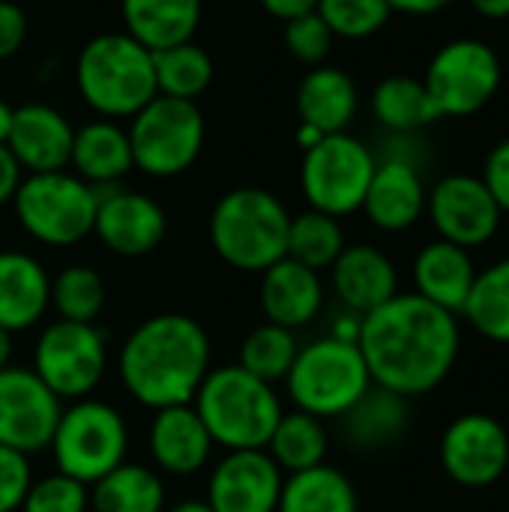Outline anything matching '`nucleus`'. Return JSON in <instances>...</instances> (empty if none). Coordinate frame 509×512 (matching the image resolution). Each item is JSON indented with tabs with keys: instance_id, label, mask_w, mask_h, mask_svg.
I'll list each match as a JSON object with an SVG mask.
<instances>
[{
	"instance_id": "1",
	"label": "nucleus",
	"mask_w": 509,
	"mask_h": 512,
	"mask_svg": "<svg viewBox=\"0 0 509 512\" xmlns=\"http://www.w3.org/2000/svg\"><path fill=\"white\" fill-rule=\"evenodd\" d=\"M357 348L375 387L402 399L432 393L459 360V318L420 294H396L363 315Z\"/></svg>"
},
{
	"instance_id": "2",
	"label": "nucleus",
	"mask_w": 509,
	"mask_h": 512,
	"mask_svg": "<svg viewBox=\"0 0 509 512\" xmlns=\"http://www.w3.org/2000/svg\"><path fill=\"white\" fill-rule=\"evenodd\" d=\"M207 330L180 312H165L141 321L123 342L117 372L126 393L150 408L192 405L210 366Z\"/></svg>"
},
{
	"instance_id": "3",
	"label": "nucleus",
	"mask_w": 509,
	"mask_h": 512,
	"mask_svg": "<svg viewBox=\"0 0 509 512\" xmlns=\"http://www.w3.org/2000/svg\"><path fill=\"white\" fill-rule=\"evenodd\" d=\"M192 408L207 426L213 444L225 453L264 450L285 411L273 384L255 378L240 363L210 369L192 399Z\"/></svg>"
},
{
	"instance_id": "4",
	"label": "nucleus",
	"mask_w": 509,
	"mask_h": 512,
	"mask_svg": "<svg viewBox=\"0 0 509 512\" xmlns=\"http://www.w3.org/2000/svg\"><path fill=\"white\" fill-rule=\"evenodd\" d=\"M291 213L258 186L225 192L210 213V246L234 270L264 273L288 255Z\"/></svg>"
},
{
	"instance_id": "5",
	"label": "nucleus",
	"mask_w": 509,
	"mask_h": 512,
	"mask_svg": "<svg viewBox=\"0 0 509 512\" xmlns=\"http://www.w3.org/2000/svg\"><path fill=\"white\" fill-rule=\"evenodd\" d=\"M75 81L84 102L102 117H135L156 99L153 51L129 33L93 36L75 63Z\"/></svg>"
},
{
	"instance_id": "6",
	"label": "nucleus",
	"mask_w": 509,
	"mask_h": 512,
	"mask_svg": "<svg viewBox=\"0 0 509 512\" xmlns=\"http://www.w3.org/2000/svg\"><path fill=\"white\" fill-rule=\"evenodd\" d=\"M288 396L297 411L318 420H339L372 387V375L357 342L321 336L303 345L285 375Z\"/></svg>"
},
{
	"instance_id": "7",
	"label": "nucleus",
	"mask_w": 509,
	"mask_h": 512,
	"mask_svg": "<svg viewBox=\"0 0 509 512\" xmlns=\"http://www.w3.org/2000/svg\"><path fill=\"white\" fill-rule=\"evenodd\" d=\"M48 450L60 474L93 486L126 462L129 429L114 405L87 396L60 411Z\"/></svg>"
},
{
	"instance_id": "8",
	"label": "nucleus",
	"mask_w": 509,
	"mask_h": 512,
	"mask_svg": "<svg viewBox=\"0 0 509 512\" xmlns=\"http://www.w3.org/2000/svg\"><path fill=\"white\" fill-rule=\"evenodd\" d=\"M18 225L45 246H75L93 234L99 192L75 174H27L12 195Z\"/></svg>"
},
{
	"instance_id": "9",
	"label": "nucleus",
	"mask_w": 509,
	"mask_h": 512,
	"mask_svg": "<svg viewBox=\"0 0 509 512\" xmlns=\"http://www.w3.org/2000/svg\"><path fill=\"white\" fill-rule=\"evenodd\" d=\"M126 135L135 168L150 177H177L204 147V117L195 102L156 96L132 117Z\"/></svg>"
},
{
	"instance_id": "10",
	"label": "nucleus",
	"mask_w": 509,
	"mask_h": 512,
	"mask_svg": "<svg viewBox=\"0 0 509 512\" xmlns=\"http://www.w3.org/2000/svg\"><path fill=\"white\" fill-rule=\"evenodd\" d=\"M375 165V153L360 138L348 132L324 135L315 147L303 150L300 189L309 201V210L336 219L363 210Z\"/></svg>"
},
{
	"instance_id": "11",
	"label": "nucleus",
	"mask_w": 509,
	"mask_h": 512,
	"mask_svg": "<svg viewBox=\"0 0 509 512\" xmlns=\"http://www.w3.org/2000/svg\"><path fill=\"white\" fill-rule=\"evenodd\" d=\"M105 369L108 348L105 333L96 324L57 318L36 339L33 372L60 402L87 399L102 384Z\"/></svg>"
},
{
	"instance_id": "12",
	"label": "nucleus",
	"mask_w": 509,
	"mask_h": 512,
	"mask_svg": "<svg viewBox=\"0 0 509 512\" xmlns=\"http://www.w3.org/2000/svg\"><path fill=\"white\" fill-rule=\"evenodd\" d=\"M441 117H468L486 108L501 87V57L483 39H453L423 78Z\"/></svg>"
},
{
	"instance_id": "13",
	"label": "nucleus",
	"mask_w": 509,
	"mask_h": 512,
	"mask_svg": "<svg viewBox=\"0 0 509 512\" xmlns=\"http://www.w3.org/2000/svg\"><path fill=\"white\" fill-rule=\"evenodd\" d=\"M426 213L441 240L456 243L462 249L486 246L501 228V207L480 177L450 174L441 177L426 198Z\"/></svg>"
},
{
	"instance_id": "14",
	"label": "nucleus",
	"mask_w": 509,
	"mask_h": 512,
	"mask_svg": "<svg viewBox=\"0 0 509 512\" xmlns=\"http://www.w3.org/2000/svg\"><path fill=\"white\" fill-rule=\"evenodd\" d=\"M60 411V399L33 369L6 366L0 372V447L24 456L48 450Z\"/></svg>"
},
{
	"instance_id": "15",
	"label": "nucleus",
	"mask_w": 509,
	"mask_h": 512,
	"mask_svg": "<svg viewBox=\"0 0 509 512\" xmlns=\"http://www.w3.org/2000/svg\"><path fill=\"white\" fill-rule=\"evenodd\" d=\"M441 465L465 489H486L509 465L507 429L492 414H462L441 435Z\"/></svg>"
},
{
	"instance_id": "16",
	"label": "nucleus",
	"mask_w": 509,
	"mask_h": 512,
	"mask_svg": "<svg viewBox=\"0 0 509 512\" xmlns=\"http://www.w3.org/2000/svg\"><path fill=\"white\" fill-rule=\"evenodd\" d=\"M285 474L267 450H228L210 471L207 507L213 512H276Z\"/></svg>"
},
{
	"instance_id": "17",
	"label": "nucleus",
	"mask_w": 509,
	"mask_h": 512,
	"mask_svg": "<svg viewBox=\"0 0 509 512\" xmlns=\"http://www.w3.org/2000/svg\"><path fill=\"white\" fill-rule=\"evenodd\" d=\"M96 192L99 207L93 234L105 243V249L123 258H141L162 246L168 234V216L150 195L117 186H105Z\"/></svg>"
},
{
	"instance_id": "18",
	"label": "nucleus",
	"mask_w": 509,
	"mask_h": 512,
	"mask_svg": "<svg viewBox=\"0 0 509 512\" xmlns=\"http://www.w3.org/2000/svg\"><path fill=\"white\" fill-rule=\"evenodd\" d=\"M426 198L429 189L417 162L411 156L396 153L375 165L363 198V213L378 231L399 234L420 222V216L426 213Z\"/></svg>"
},
{
	"instance_id": "19",
	"label": "nucleus",
	"mask_w": 509,
	"mask_h": 512,
	"mask_svg": "<svg viewBox=\"0 0 509 512\" xmlns=\"http://www.w3.org/2000/svg\"><path fill=\"white\" fill-rule=\"evenodd\" d=\"M72 138L75 129L57 108L30 102L15 108L6 147L21 165V171L48 174V171H66L72 156Z\"/></svg>"
},
{
	"instance_id": "20",
	"label": "nucleus",
	"mask_w": 509,
	"mask_h": 512,
	"mask_svg": "<svg viewBox=\"0 0 509 512\" xmlns=\"http://www.w3.org/2000/svg\"><path fill=\"white\" fill-rule=\"evenodd\" d=\"M150 459L162 474L171 477H192L198 474L213 456V438L192 405H174L153 411L147 429Z\"/></svg>"
},
{
	"instance_id": "21",
	"label": "nucleus",
	"mask_w": 509,
	"mask_h": 512,
	"mask_svg": "<svg viewBox=\"0 0 509 512\" xmlns=\"http://www.w3.org/2000/svg\"><path fill=\"white\" fill-rule=\"evenodd\" d=\"M330 279L339 303L360 318L399 294L396 264L369 243L345 246L330 267Z\"/></svg>"
},
{
	"instance_id": "22",
	"label": "nucleus",
	"mask_w": 509,
	"mask_h": 512,
	"mask_svg": "<svg viewBox=\"0 0 509 512\" xmlns=\"http://www.w3.org/2000/svg\"><path fill=\"white\" fill-rule=\"evenodd\" d=\"M258 300L270 324H279L285 330H300L309 321H315L324 306L321 273L285 255L282 261H276L261 273Z\"/></svg>"
},
{
	"instance_id": "23",
	"label": "nucleus",
	"mask_w": 509,
	"mask_h": 512,
	"mask_svg": "<svg viewBox=\"0 0 509 512\" xmlns=\"http://www.w3.org/2000/svg\"><path fill=\"white\" fill-rule=\"evenodd\" d=\"M411 273H414V288H417L414 294H420L423 300L453 315H462L468 294L474 288V279H477V264L468 249L438 237L417 252Z\"/></svg>"
},
{
	"instance_id": "24",
	"label": "nucleus",
	"mask_w": 509,
	"mask_h": 512,
	"mask_svg": "<svg viewBox=\"0 0 509 512\" xmlns=\"http://www.w3.org/2000/svg\"><path fill=\"white\" fill-rule=\"evenodd\" d=\"M51 306V276L18 249L0 252V327L9 333L30 330Z\"/></svg>"
},
{
	"instance_id": "25",
	"label": "nucleus",
	"mask_w": 509,
	"mask_h": 512,
	"mask_svg": "<svg viewBox=\"0 0 509 512\" xmlns=\"http://www.w3.org/2000/svg\"><path fill=\"white\" fill-rule=\"evenodd\" d=\"M357 84L345 69L315 66L297 87V111L300 123L315 126L324 135L345 132L357 117Z\"/></svg>"
},
{
	"instance_id": "26",
	"label": "nucleus",
	"mask_w": 509,
	"mask_h": 512,
	"mask_svg": "<svg viewBox=\"0 0 509 512\" xmlns=\"http://www.w3.org/2000/svg\"><path fill=\"white\" fill-rule=\"evenodd\" d=\"M69 165L75 168V177L93 189L114 186L135 168L126 129H120L114 120H93L81 126L72 138Z\"/></svg>"
},
{
	"instance_id": "27",
	"label": "nucleus",
	"mask_w": 509,
	"mask_h": 512,
	"mask_svg": "<svg viewBox=\"0 0 509 512\" xmlns=\"http://www.w3.org/2000/svg\"><path fill=\"white\" fill-rule=\"evenodd\" d=\"M126 33L147 51L192 42L201 21V0H120Z\"/></svg>"
},
{
	"instance_id": "28",
	"label": "nucleus",
	"mask_w": 509,
	"mask_h": 512,
	"mask_svg": "<svg viewBox=\"0 0 509 512\" xmlns=\"http://www.w3.org/2000/svg\"><path fill=\"white\" fill-rule=\"evenodd\" d=\"M345 441L357 450H384L396 444L405 429H408V399L384 390V387H369L366 396L339 417Z\"/></svg>"
},
{
	"instance_id": "29",
	"label": "nucleus",
	"mask_w": 509,
	"mask_h": 512,
	"mask_svg": "<svg viewBox=\"0 0 509 512\" xmlns=\"http://www.w3.org/2000/svg\"><path fill=\"white\" fill-rule=\"evenodd\" d=\"M276 512H360V498L348 474L321 462L282 480Z\"/></svg>"
},
{
	"instance_id": "30",
	"label": "nucleus",
	"mask_w": 509,
	"mask_h": 512,
	"mask_svg": "<svg viewBox=\"0 0 509 512\" xmlns=\"http://www.w3.org/2000/svg\"><path fill=\"white\" fill-rule=\"evenodd\" d=\"M90 510L165 512V483L153 468L123 462L90 486Z\"/></svg>"
},
{
	"instance_id": "31",
	"label": "nucleus",
	"mask_w": 509,
	"mask_h": 512,
	"mask_svg": "<svg viewBox=\"0 0 509 512\" xmlns=\"http://www.w3.org/2000/svg\"><path fill=\"white\" fill-rule=\"evenodd\" d=\"M372 111L378 123L396 135H411L441 120L426 84L411 75H390L372 93Z\"/></svg>"
},
{
	"instance_id": "32",
	"label": "nucleus",
	"mask_w": 509,
	"mask_h": 512,
	"mask_svg": "<svg viewBox=\"0 0 509 512\" xmlns=\"http://www.w3.org/2000/svg\"><path fill=\"white\" fill-rule=\"evenodd\" d=\"M264 450L270 453V459L279 465L282 474H297L327 459L330 435L324 429V420L294 408V411H282Z\"/></svg>"
},
{
	"instance_id": "33",
	"label": "nucleus",
	"mask_w": 509,
	"mask_h": 512,
	"mask_svg": "<svg viewBox=\"0 0 509 512\" xmlns=\"http://www.w3.org/2000/svg\"><path fill=\"white\" fill-rule=\"evenodd\" d=\"M462 315L489 342L509 345V258L477 270Z\"/></svg>"
},
{
	"instance_id": "34",
	"label": "nucleus",
	"mask_w": 509,
	"mask_h": 512,
	"mask_svg": "<svg viewBox=\"0 0 509 512\" xmlns=\"http://www.w3.org/2000/svg\"><path fill=\"white\" fill-rule=\"evenodd\" d=\"M153 75L159 96L195 102L213 81V60L195 42H183L153 51Z\"/></svg>"
},
{
	"instance_id": "35",
	"label": "nucleus",
	"mask_w": 509,
	"mask_h": 512,
	"mask_svg": "<svg viewBox=\"0 0 509 512\" xmlns=\"http://www.w3.org/2000/svg\"><path fill=\"white\" fill-rule=\"evenodd\" d=\"M342 249H345V231L336 216L306 210L291 219L288 258H294L297 264L321 273V270L333 267V261L342 255Z\"/></svg>"
},
{
	"instance_id": "36",
	"label": "nucleus",
	"mask_w": 509,
	"mask_h": 512,
	"mask_svg": "<svg viewBox=\"0 0 509 512\" xmlns=\"http://www.w3.org/2000/svg\"><path fill=\"white\" fill-rule=\"evenodd\" d=\"M51 306L60 321L93 324L105 309V282L87 264H69L51 279Z\"/></svg>"
},
{
	"instance_id": "37",
	"label": "nucleus",
	"mask_w": 509,
	"mask_h": 512,
	"mask_svg": "<svg viewBox=\"0 0 509 512\" xmlns=\"http://www.w3.org/2000/svg\"><path fill=\"white\" fill-rule=\"evenodd\" d=\"M297 351H300V345H297L294 330H285V327L267 321L243 339L240 366L246 372H252L255 378L276 384V381H285Z\"/></svg>"
},
{
	"instance_id": "38",
	"label": "nucleus",
	"mask_w": 509,
	"mask_h": 512,
	"mask_svg": "<svg viewBox=\"0 0 509 512\" xmlns=\"http://www.w3.org/2000/svg\"><path fill=\"white\" fill-rule=\"evenodd\" d=\"M333 36L366 39L387 27L393 9L387 0H321L315 9Z\"/></svg>"
},
{
	"instance_id": "39",
	"label": "nucleus",
	"mask_w": 509,
	"mask_h": 512,
	"mask_svg": "<svg viewBox=\"0 0 509 512\" xmlns=\"http://www.w3.org/2000/svg\"><path fill=\"white\" fill-rule=\"evenodd\" d=\"M90 510V486L66 477V474H48L42 480H33L27 489V498L18 512H87Z\"/></svg>"
},
{
	"instance_id": "40",
	"label": "nucleus",
	"mask_w": 509,
	"mask_h": 512,
	"mask_svg": "<svg viewBox=\"0 0 509 512\" xmlns=\"http://www.w3.org/2000/svg\"><path fill=\"white\" fill-rule=\"evenodd\" d=\"M282 39H285V48L291 57H297L300 63H309V66H321V60L330 54L336 36L330 33V27L324 24V18L318 12H309V15L285 21Z\"/></svg>"
},
{
	"instance_id": "41",
	"label": "nucleus",
	"mask_w": 509,
	"mask_h": 512,
	"mask_svg": "<svg viewBox=\"0 0 509 512\" xmlns=\"http://www.w3.org/2000/svg\"><path fill=\"white\" fill-rule=\"evenodd\" d=\"M33 486L30 456L0 447V512H18Z\"/></svg>"
},
{
	"instance_id": "42",
	"label": "nucleus",
	"mask_w": 509,
	"mask_h": 512,
	"mask_svg": "<svg viewBox=\"0 0 509 512\" xmlns=\"http://www.w3.org/2000/svg\"><path fill=\"white\" fill-rule=\"evenodd\" d=\"M486 189L492 192L495 204L501 207V213H509V138L498 141L483 165V177Z\"/></svg>"
},
{
	"instance_id": "43",
	"label": "nucleus",
	"mask_w": 509,
	"mask_h": 512,
	"mask_svg": "<svg viewBox=\"0 0 509 512\" xmlns=\"http://www.w3.org/2000/svg\"><path fill=\"white\" fill-rule=\"evenodd\" d=\"M27 39V15L18 3L0 0V60L12 57Z\"/></svg>"
},
{
	"instance_id": "44",
	"label": "nucleus",
	"mask_w": 509,
	"mask_h": 512,
	"mask_svg": "<svg viewBox=\"0 0 509 512\" xmlns=\"http://www.w3.org/2000/svg\"><path fill=\"white\" fill-rule=\"evenodd\" d=\"M18 183H21V165L15 162V156L9 153V147L0 144V207L6 201H12Z\"/></svg>"
},
{
	"instance_id": "45",
	"label": "nucleus",
	"mask_w": 509,
	"mask_h": 512,
	"mask_svg": "<svg viewBox=\"0 0 509 512\" xmlns=\"http://www.w3.org/2000/svg\"><path fill=\"white\" fill-rule=\"evenodd\" d=\"M321 0H261V6L279 18V21H291V18H300V15H309L318 9Z\"/></svg>"
},
{
	"instance_id": "46",
	"label": "nucleus",
	"mask_w": 509,
	"mask_h": 512,
	"mask_svg": "<svg viewBox=\"0 0 509 512\" xmlns=\"http://www.w3.org/2000/svg\"><path fill=\"white\" fill-rule=\"evenodd\" d=\"M393 12H405V15H435L441 9H447L453 0H387Z\"/></svg>"
},
{
	"instance_id": "47",
	"label": "nucleus",
	"mask_w": 509,
	"mask_h": 512,
	"mask_svg": "<svg viewBox=\"0 0 509 512\" xmlns=\"http://www.w3.org/2000/svg\"><path fill=\"white\" fill-rule=\"evenodd\" d=\"M360 324H363V318L345 309V315H339V318L333 321L330 336H336V339H342V342H357V339H360Z\"/></svg>"
},
{
	"instance_id": "48",
	"label": "nucleus",
	"mask_w": 509,
	"mask_h": 512,
	"mask_svg": "<svg viewBox=\"0 0 509 512\" xmlns=\"http://www.w3.org/2000/svg\"><path fill=\"white\" fill-rule=\"evenodd\" d=\"M471 6L486 18H509V0H471Z\"/></svg>"
},
{
	"instance_id": "49",
	"label": "nucleus",
	"mask_w": 509,
	"mask_h": 512,
	"mask_svg": "<svg viewBox=\"0 0 509 512\" xmlns=\"http://www.w3.org/2000/svg\"><path fill=\"white\" fill-rule=\"evenodd\" d=\"M321 138H324V132H318L315 126H309V123H300V126H297V141H300V147H303V150L315 147Z\"/></svg>"
},
{
	"instance_id": "50",
	"label": "nucleus",
	"mask_w": 509,
	"mask_h": 512,
	"mask_svg": "<svg viewBox=\"0 0 509 512\" xmlns=\"http://www.w3.org/2000/svg\"><path fill=\"white\" fill-rule=\"evenodd\" d=\"M9 360H12V333L0 327V372H3L6 366H12Z\"/></svg>"
},
{
	"instance_id": "51",
	"label": "nucleus",
	"mask_w": 509,
	"mask_h": 512,
	"mask_svg": "<svg viewBox=\"0 0 509 512\" xmlns=\"http://www.w3.org/2000/svg\"><path fill=\"white\" fill-rule=\"evenodd\" d=\"M12 114H15V108H9V105L0 99V144H6V138H9V129H12Z\"/></svg>"
},
{
	"instance_id": "52",
	"label": "nucleus",
	"mask_w": 509,
	"mask_h": 512,
	"mask_svg": "<svg viewBox=\"0 0 509 512\" xmlns=\"http://www.w3.org/2000/svg\"><path fill=\"white\" fill-rule=\"evenodd\" d=\"M165 512H213L207 507V501H180V504H174L171 510Z\"/></svg>"
},
{
	"instance_id": "53",
	"label": "nucleus",
	"mask_w": 509,
	"mask_h": 512,
	"mask_svg": "<svg viewBox=\"0 0 509 512\" xmlns=\"http://www.w3.org/2000/svg\"><path fill=\"white\" fill-rule=\"evenodd\" d=\"M87 512H93V510H87Z\"/></svg>"
}]
</instances>
